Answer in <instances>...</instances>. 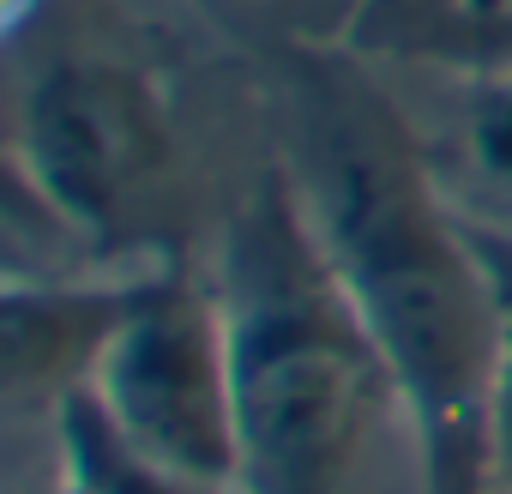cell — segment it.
I'll use <instances>...</instances> for the list:
<instances>
[{
    "mask_svg": "<svg viewBox=\"0 0 512 494\" xmlns=\"http://www.w3.org/2000/svg\"><path fill=\"white\" fill-rule=\"evenodd\" d=\"M284 169L422 434L434 494L494 488L500 284L476 229L440 193L392 85L350 55H296Z\"/></svg>",
    "mask_w": 512,
    "mask_h": 494,
    "instance_id": "1",
    "label": "cell"
},
{
    "mask_svg": "<svg viewBox=\"0 0 512 494\" xmlns=\"http://www.w3.org/2000/svg\"><path fill=\"white\" fill-rule=\"evenodd\" d=\"M241 392V494H434L410 404L272 151L205 254Z\"/></svg>",
    "mask_w": 512,
    "mask_h": 494,
    "instance_id": "2",
    "label": "cell"
},
{
    "mask_svg": "<svg viewBox=\"0 0 512 494\" xmlns=\"http://www.w3.org/2000/svg\"><path fill=\"white\" fill-rule=\"evenodd\" d=\"M13 175L85 272L187 260V151L163 79L115 49L43 55L13 91Z\"/></svg>",
    "mask_w": 512,
    "mask_h": 494,
    "instance_id": "3",
    "label": "cell"
},
{
    "mask_svg": "<svg viewBox=\"0 0 512 494\" xmlns=\"http://www.w3.org/2000/svg\"><path fill=\"white\" fill-rule=\"evenodd\" d=\"M85 392L157 470L211 494H241L235 332L211 266L139 272Z\"/></svg>",
    "mask_w": 512,
    "mask_h": 494,
    "instance_id": "4",
    "label": "cell"
},
{
    "mask_svg": "<svg viewBox=\"0 0 512 494\" xmlns=\"http://www.w3.org/2000/svg\"><path fill=\"white\" fill-rule=\"evenodd\" d=\"M139 272H61V278H7L0 308V386L13 428L37 422L49 440L61 410L91 386L103 344L115 338Z\"/></svg>",
    "mask_w": 512,
    "mask_h": 494,
    "instance_id": "5",
    "label": "cell"
},
{
    "mask_svg": "<svg viewBox=\"0 0 512 494\" xmlns=\"http://www.w3.org/2000/svg\"><path fill=\"white\" fill-rule=\"evenodd\" d=\"M440 85V115L422 121L404 103V121L440 181V193L458 205L464 223L512 235V67H398Z\"/></svg>",
    "mask_w": 512,
    "mask_h": 494,
    "instance_id": "6",
    "label": "cell"
},
{
    "mask_svg": "<svg viewBox=\"0 0 512 494\" xmlns=\"http://www.w3.org/2000/svg\"><path fill=\"white\" fill-rule=\"evenodd\" d=\"M476 229V223H470ZM482 254L494 266L500 284V320H506V344H500V392H494V488L512 494V235L500 229H476Z\"/></svg>",
    "mask_w": 512,
    "mask_h": 494,
    "instance_id": "7",
    "label": "cell"
},
{
    "mask_svg": "<svg viewBox=\"0 0 512 494\" xmlns=\"http://www.w3.org/2000/svg\"><path fill=\"white\" fill-rule=\"evenodd\" d=\"M43 494H91V488H79V482H73V476H61V470H55V482H49V488H43Z\"/></svg>",
    "mask_w": 512,
    "mask_h": 494,
    "instance_id": "8",
    "label": "cell"
},
{
    "mask_svg": "<svg viewBox=\"0 0 512 494\" xmlns=\"http://www.w3.org/2000/svg\"><path fill=\"white\" fill-rule=\"evenodd\" d=\"M253 7H290V0H253Z\"/></svg>",
    "mask_w": 512,
    "mask_h": 494,
    "instance_id": "9",
    "label": "cell"
}]
</instances>
